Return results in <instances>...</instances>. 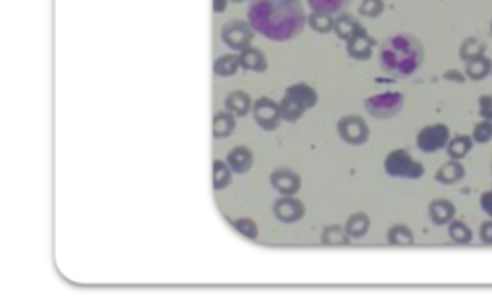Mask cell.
Here are the masks:
<instances>
[{"instance_id":"6da1fadb","label":"cell","mask_w":492,"mask_h":301,"mask_svg":"<svg viewBox=\"0 0 492 301\" xmlns=\"http://www.w3.org/2000/svg\"><path fill=\"white\" fill-rule=\"evenodd\" d=\"M421 60H423L421 44L411 35H396L391 41H386L381 52L383 69L396 77L413 74L421 65Z\"/></svg>"},{"instance_id":"7a4b0ae2","label":"cell","mask_w":492,"mask_h":301,"mask_svg":"<svg viewBox=\"0 0 492 301\" xmlns=\"http://www.w3.org/2000/svg\"><path fill=\"white\" fill-rule=\"evenodd\" d=\"M385 173L393 179H406V180H419L425 175V167L423 163L413 160L411 154L404 148L393 150L391 154L386 155L383 162Z\"/></svg>"},{"instance_id":"3957f363","label":"cell","mask_w":492,"mask_h":301,"mask_svg":"<svg viewBox=\"0 0 492 301\" xmlns=\"http://www.w3.org/2000/svg\"><path fill=\"white\" fill-rule=\"evenodd\" d=\"M450 127L444 125V123H433V125H427L418 132V139H416V146L419 152L423 154H436L446 148L448 140H450Z\"/></svg>"},{"instance_id":"277c9868","label":"cell","mask_w":492,"mask_h":301,"mask_svg":"<svg viewBox=\"0 0 492 301\" xmlns=\"http://www.w3.org/2000/svg\"><path fill=\"white\" fill-rule=\"evenodd\" d=\"M336 132L350 146H361L369 140V125L361 115H345L336 123Z\"/></svg>"},{"instance_id":"5b68a950","label":"cell","mask_w":492,"mask_h":301,"mask_svg":"<svg viewBox=\"0 0 492 301\" xmlns=\"http://www.w3.org/2000/svg\"><path fill=\"white\" fill-rule=\"evenodd\" d=\"M363 106L369 114L377 119H388L394 117L396 114H400L404 108V96L400 92H385V94H377V96L368 98L363 102Z\"/></svg>"},{"instance_id":"8992f818","label":"cell","mask_w":492,"mask_h":301,"mask_svg":"<svg viewBox=\"0 0 492 301\" xmlns=\"http://www.w3.org/2000/svg\"><path fill=\"white\" fill-rule=\"evenodd\" d=\"M373 46H375V39L369 37L366 27L360 25L352 37L346 41V54L352 60H356V62H366L373 54Z\"/></svg>"},{"instance_id":"52a82bcc","label":"cell","mask_w":492,"mask_h":301,"mask_svg":"<svg viewBox=\"0 0 492 301\" xmlns=\"http://www.w3.org/2000/svg\"><path fill=\"white\" fill-rule=\"evenodd\" d=\"M304 213H306V207L300 200H296L295 196H281L273 204V215L285 225L298 223L304 217Z\"/></svg>"},{"instance_id":"ba28073f","label":"cell","mask_w":492,"mask_h":301,"mask_svg":"<svg viewBox=\"0 0 492 301\" xmlns=\"http://www.w3.org/2000/svg\"><path fill=\"white\" fill-rule=\"evenodd\" d=\"M254 119L265 130H273L279 127L281 110L270 98H260L254 102Z\"/></svg>"},{"instance_id":"9c48e42d","label":"cell","mask_w":492,"mask_h":301,"mask_svg":"<svg viewBox=\"0 0 492 301\" xmlns=\"http://www.w3.org/2000/svg\"><path fill=\"white\" fill-rule=\"evenodd\" d=\"M270 182L281 196H295L302 187L300 175L293 171V169H287V167H279V169L271 173Z\"/></svg>"},{"instance_id":"30bf717a","label":"cell","mask_w":492,"mask_h":301,"mask_svg":"<svg viewBox=\"0 0 492 301\" xmlns=\"http://www.w3.org/2000/svg\"><path fill=\"white\" fill-rule=\"evenodd\" d=\"M222 37L231 49L245 50L248 49V44L252 41V31H250V27L243 24V22H231V24L223 27Z\"/></svg>"},{"instance_id":"8fae6325","label":"cell","mask_w":492,"mask_h":301,"mask_svg":"<svg viewBox=\"0 0 492 301\" xmlns=\"http://www.w3.org/2000/svg\"><path fill=\"white\" fill-rule=\"evenodd\" d=\"M429 219L435 227H448V223L456 219V205L450 200L436 198L429 204Z\"/></svg>"},{"instance_id":"7c38bea8","label":"cell","mask_w":492,"mask_h":301,"mask_svg":"<svg viewBox=\"0 0 492 301\" xmlns=\"http://www.w3.org/2000/svg\"><path fill=\"white\" fill-rule=\"evenodd\" d=\"M464 179H466V167H464V163L456 162V160L443 163L435 175L436 182L444 184V187H454Z\"/></svg>"},{"instance_id":"4fadbf2b","label":"cell","mask_w":492,"mask_h":301,"mask_svg":"<svg viewBox=\"0 0 492 301\" xmlns=\"http://www.w3.org/2000/svg\"><path fill=\"white\" fill-rule=\"evenodd\" d=\"M386 242L393 248H411L416 244V234L408 225L398 223V225H393L386 230Z\"/></svg>"},{"instance_id":"5bb4252c","label":"cell","mask_w":492,"mask_h":301,"mask_svg":"<svg viewBox=\"0 0 492 301\" xmlns=\"http://www.w3.org/2000/svg\"><path fill=\"white\" fill-rule=\"evenodd\" d=\"M473 144H475V142H473V139L468 137V135H454V137H450V140H448V144H446L444 150H446V155H448L450 160L461 162L464 157H468Z\"/></svg>"},{"instance_id":"9a60e30c","label":"cell","mask_w":492,"mask_h":301,"mask_svg":"<svg viewBox=\"0 0 492 301\" xmlns=\"http://www.w3.org/2000/svg\"><path fill=\"white\" fill-rule=\"evenodd\" d=\"M350 240L352 238L348 237L345 227H341V225H329L321 232V244L327 246V248H346L350 244Z\"/></svg>"},{"instance_id":"2e32d148","label":"cell","mask_w":492,"mask_h":301,"mask_svg":"<svg viewBox=\"0 0 492 301\" xmlns=\"http://www.w3.org/2000/svg\"><path fill=\"white\" fill-rule=\"evenodd\" d=\"M252 162H254L252 152L245 146L233 148V150L229 152V155H227V165H229L233 171L238 173V175H243V173L248 171V169L252 167Z\"/></svg>"},{"instance_id":"e0dca14e","label":"cell","mask_w":492,"mask_h":301,"mask_svg":"<svg viewBox=\"0 0 492 301\" xmlns=\"http://www.w3.org/2000/svg\"><path fill=\"white\" fill-rule=\"evenodd\" d=\"M369 228H371V219H369V215L361 212L352 213L345 223V230L352 240H360V238L366 237L369 232Z\"/></svg>"},{"instance_id":"ac0fdd59","label":"cell","mask_w":492,"mask_h":301,"mask_svg":"<svg viewBox=\"0 0 492 301\" xmlns=\"http://www.w3.org/2000/svg\"><path fill=\"white\" fill-rule=\"evenodd\" d=\"M492 71V62L486 56L477 58V60H471L466 64V77L471 79V81H483L486 79Z\"/></svg>"},{"instance_id":"d6986e66","label":"cell","mask_w":492,"mask_h":301,"mask_svg":"<svg viewBox=\"0 0 492 301\" xmlns=\"http://www.w3.org/2000/svg\"><path fill=\"white\" fill-rule=\"evenodd\" d=\"M448 237L456 246H469L473 242V230L469 228L468 223L454 219L448 223Z\"/></svg>"},{"instance_id":"ffe728a7","label":"cell","mask_w":492,"mask_h":301,"mask_svg":"<svg viewBox=\"0 0 492 301\" xmlns=\"http://www.w3.org/2000/svg\"><path fill=\"white\" fill-rule=\"evenodd\" d=\"M484 52H486L484 42L479 41V39H475V37H468V39H464V41H461V44H459V50H458L461 62H466V64H468V62H471V60H477V58L484 56Z\"/></svg>"},{"instance_id":"44dd1931","label":"cell","mask_w":492,"mask_h":301,"mask_svg":"<svg viewBox=\"0 0 492 301\" xmlns=\"http://www.w3.org/2000/svg\"><path fill=\"white\" fill-rule=\"evenodd\" d=\"M287 94L295 96L306 110H310V108L318 104V92H315L310 85H306V83H298V85L288 87Z\"/></svg>"},{"instance_id":"7402d4cb","label":"cell","mask_w":492,"mask_h":301,"mask_svg":"<svg viewBox=\"0 0 492 301\" xmlns=\"http://www.w3.org/2000/svg\"><path fill=\"white\" fill-rule=\"evenodd\" d=\"M279 110H281V119H285V121H290V123L298 121V119L306 114V108H304L295 96H290V94H285V98L281 100Z\"/></svg>"},{"instance_id":"603a6c76","label":"cell","mask_w":492,"mask_h":301,"mask_svg":"<svg viewBox=\"0 0 492 301\" xmlns=\"http://www.w3.org/2000/svg\"><path fill=\"white\" fill-rule=\"evenodd\" d=\"M238 60H240V65H243L245 69H250V71H263V69L268 67L265 56H263L260 50L256 49H245Z\"/></svg>"},{"instance_id":"cb8c5ba5","label":"cell","mask_w":492,"mask_h":301,"mask_svg":"<svg viewBox=\"0 0 492 301\" xmlns=\"http://www.w3.org/2000/svg\"><path fill=\"white\" fill-rule=\"evenodd\" d=\"M361 24H358L356 19H354L352 16H348V14H341V16L335 19V27H333V33H335L336 37L341 39V41H348L350 37H352L354 33H356V29L360 27Z\"/></svg>"},{"instance_id":"d4e9b609","label":"cell","mask_w":492,"mask_h":301,"mask_svg":"<svg viewBox=\"0 0 492 301\" xmlns=\"http://www.w3.org/2000/svg\"><path fill=\"white\" fill-rule=\"evenodd\" d=\"M308 25H310L315 33L325 35V33L333 31V27H335V17L331 16V14H327V12L313 10L312 14H310V17H308Z\"/></svg>"},{"instance_id":"484cf974","label":"cell","mask_w":492,"mask_h":301,"mask_svg":"<svg viewBox=\"0 0 492 301\" xmlns=\"http://www.w3.org/2000/svg\"><path fill=\"white\" fill-rule=\"evenodd\" d=\"M231 184V169L227 163H223L222 160L213 162V188L215 190H223Z\"/></svg>"},{"instance_id":"4316f807","label":"cell","mask_w":492,"mask_h":301,"mask_svg":"<svg viewBox=\"0 0 492 301\" xmlns=\"http://www.w3.org/2000/svg\"><path fill=\"white\" fill-rule=\"evenodd\" d=\"M233 129H235V119L229 114L215 115V119H213V135H215V139L229 137Z\"/></svg>"},{"instance_id":"83f0119b","label":"cell","mask_w":492,"mask_h":301,"mask_svg":"<svg viewBox=\"0 0 492 301\" xmlns=\"http://www.w3.org/2000/svg\"><path fill=\"white\" fill-rule=\"evenodd\" d=\"M227 108H229L233 114L237 115H245L248 110H250V98L246 96L245 92H233L229 98H227Z\"/></svg>"},{"instance_id":"f1b7e54d","label":"cell","mask_w":492,"mask_h":301,"mask_svg":"<svg viewBox=\"0 0 492 301\" xmlns=\"http://www.w3.org/2000/svg\"><path fill=\"white\" fill-rule=\"evenodd\" d=\"M383 12H385V2L383 0H361L360 8H358V14L361 17H371V19L379 17Z\"/></svg>"},{"instance_id":"f546056e","label":"cell","mask_w":492,"mask_h":301,"mask_svg":"<svg viewBox=\"0 0 492 301\" xmlns=\"http://www.w3.org/2000/svg\"><path fill=\"white\" fill-rule=\"evenodd\" d=\"M471 139H473V142H477V144H486V142H491L492 140V121H486V119H483V121H479L473 127V132H471Z\"/></svg>"},{"instance_id":"4dcf8cb0","label":"cell","mask_w":492,"mask_h":301,"mask_svg":"<svg viewBox=\"0 0 492 301\" xmlns=\"http://www.w3.org/2000/svg\"><path fill=\"white\" fill-rule=\"evenodd\" d=\"M238 64H240V60H238L237 56H223L215 62L213 69H215V74L218 75L227 77V75H233L235 71H237Z\"/></svg>"},{"instance_id":"1f68e13d","label":"cell","mask_w":492,"mask_h":301,"mask_svg":"<svg viewBox=\"0 0 492 301\" xmlns=\"http://www.w3.org/2000/svg\"><path fill=\"white\" fill-rule=\"evenodd\" d=\"M233 225H235V228H237L238 234L250 238V240L258 238V225H256L252 219H248V217H240V219L235 221Z\"/></svg>"},{"instance_id":"d6a6232c","label":"cell","mask_w":492,"mask_h":301,"mask_svg":"<svg viewBox=\"0 0 492 301\" xmlns=\"http://www.w3.org/2000/svg\"><path fill=\"white\" fill-rule=\"evenodd\" d=\"M348 0H312V6L315 10H320V12H327V14H331V12H336L338 8H343Z\"/></svg>"},{"instance_id":"836d02e7","label":"cell","mask_w":492,"mask_h":301,"mask_svg":"<svg viewBox=\"0 0 492 301\" xmlns=\"http://www.w3.org/2000/svg\"><path fill=\"white\" fill-rule=\"evenodd\" d=\"M479 115H481V119L492 121V94L479 96Z\"/></svg>"},{"instance_id":"e575fe53","label":"cell","mask_w":492,"mask_h":301,"mask_svg":"<svg viewBox=\"0 0 492 301\" xmlns=\"http://www.w3.org/2000/svg\"><path fill=\"white\" fill-rule=\"evenodd\" d=\"M479 240H481L484 246H492V219L491 217L481 223V227H479Z\"/></svg>"},{"instance_id":"d590c367","label":"cell","mask_w":492,"mask_h":301,"mask_svg":"<svg viewBox=\"0 0 492 301\" xmlns=\"http://www.w3.org/2000/svg\"><path fill=\"white\" fill-rule=\"evenodd\" d=\"M481 209L492 219V188L481 196Z\"/></svg>"},{"instance_id":"8d00e7d4","label":"cell","mask_w":492,"mask_h":301,"mask_svg":"<svg viewBox=\"0 0 492 301\" xmlns=\"http://www.w3.org/2000/svg\"><path fill=\"white\" fill-rule=\"evenodd\" d=\"M443 77L446 79V81H454V83H464L468 77H466V74H461V71H458V69H448V71H444Z\"/></svg>"},{"instance_id":"74e56055","label":"cell","mask_w":492,"mask_h":301,"mask_svg":"<svg viewBox=\"0 0 492 301\" xmlns=\"http://www.w3.org/2000/svg\"><path fill=\"white\" fill-rule=\"evenodd\" d=\"M225 10V0H215V12H222Z\"/></svg>"},{"instance_id":"f35d334b","label":"cell","mask_w":492,"mask_h":301,"mask_svg":"<svg viewBox=\"0 0 492 301\" xmlns=\"http://www.w3.org/2000/svg\"><path fill=\"white\" fill-rule=\"evenodd\" d=\"M491 31H492V22H491Z\"/></svg>"},{"instance_id":"ab89813d","label":"cell","mask_w":492,"mask_h":301,"mask_svg":"<svg viewBox=\"0 0 492 301\" xmlns=\"http://www.w3.org/2000/svg\"><path fill=\"white\" fill-rule=\"evenodd\" d=\"M235 2H240V0H235Z\"/></svg>"},{"instance_id":"60d3db41","label":"cell","mask_w":492,"mask_h":301,"mask_svg":"<svg viewBox=\"0 0 492 301\" xmlns=\"http://www.w3.org/2000/svg\"><path fill=\"white\" fill-rule=\"evenodd\" d=\"M491 74H492V71H491Z\"/></svg>"}]
</instances>
